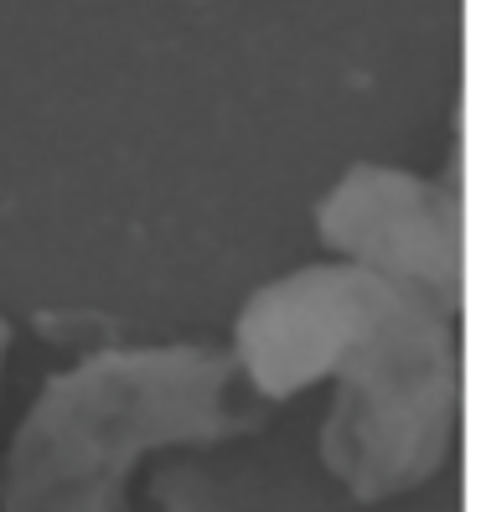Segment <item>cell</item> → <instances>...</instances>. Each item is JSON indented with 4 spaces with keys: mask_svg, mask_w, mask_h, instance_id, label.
<instances>
[{
    "mask_svg": "<svg viewBox=\"0 0 481 512\" xmlns=\"http://www.w3.org/2000/svg\"><path fill=\"white\" fill-rule=\"evenodd\" d=\"M316 233L332 259L363 264L461 321L466 233L461 197L440 176L357 161L316 202Z\"/></svg>",
    "mask_w": 481,
    "mask_h": 512,
    "instance_id": "cell-3",
    "label": "cell"
},
{
    "mask_svg": "<svg viewBox=\"0 0 481 512\" xmlns=\"http://www.w3.org/2000/svg\"><path fill=\"white\" fill-rule=\"evenodd\" d=\"M6 352H11V326L0 316V383H6Z\"/></svg>",
    "mask_w": 481,
    "mask_h": 512,
    "instance_id": "cell-4",
    "label": "cell"
},
{
    "mask_svg": "<svg viewBox=\"0 0 481 512\" xmlns=\"http://www.w3.org/2000/svg\"><path fill=\"white\" fill-rule=\"evenodd\" d=\"M233 368L259 404L326 383L321 466L352 502H399L461 440V321L347 259L259 285L233 321Z\"/></svg>",
    "mask_w": 481,
    "mask_h": 512,
    "instance_id": "cell-1",
    "label": "cell"
},
{
    "mask_svg": "<svg viewBox=\"0 0 481 512\" xmlns=\"http://www.w3.org/2000/svg\"><path fill=\"white\" fill-rule=\"evenodd\" d=\"M259 399L207 342L88 352L42 383L0 461V512H135L140 471L254 430Z\"/></svg>",
    "mask_w": 481,
    "mask_h": 512,
    "instance_id": "cell-2",
    "label": "cell"
}]
</instances>
